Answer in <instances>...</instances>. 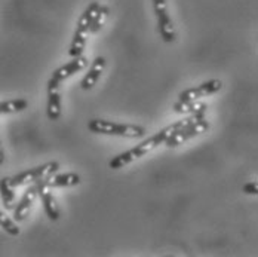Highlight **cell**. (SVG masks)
<instances>
[{
    "label": "cell",
    "mask_w": 258,
    "mask_h": 257,
    "mask_svg": "<svg viewBox=\"0 0 258 257\" xmlns=\"http://www.w3.org/2000/svg\"><path fill=\"white\" fill-rule=\"evenodd\" d=\"M171 134H172V128H171V125H169V127L163 128L162 131H159L155 135H152L150 138L144 140L143 143L137 144L135 147H132V149H129V150L123 152V153L114 156L113 159H110L108 167H110L111 170H120V168H123L125 165L131 164L132 161L146 156L147 153H150L152 150H155L157 146L163 144L165 140H166Z\"/></svg>",
    "instance_id": "6da1fadb"
},
{
    "label": "cell",
    "mask_w": 258,
    "mask_h": 257,
    "mask_svg": "<svg viewBox=\"0 0 258 257\" xmlns=\"http://www.w3.org/2000/svg\"><path fill=\"white\" fill-rule=\"evenodd\" d=\"M88 129L94 134L103 135H116V137H126V138H140L146 134V128L140 125L131 124H119L105 119H92L88 124Z\"/></svg>",
    "instance_id": "7a4b0ae2"
},
{
    "label": "cell",
    "mask_w": 258,
    "mask_h": 257,
    "mask_svg": "<svg viewBox=\"0 0 258 257\" xmlns=\"http://www.w3.org/2000/svg\"><path fill=\"white\" fill-rule=\"evenodd\" d=\"M100 8V3L98 2H92L82 14V17L79 18L78 27H76V31H75V36H73V40H72V46H70V57H79L82 55L85 51V46H86V39H88V33H89V27L92 23V18L97 12V9Z\"/></svg>",
    "instance_id": "3957f363"
},
{
    "label": "cell",
    "mask_w": 258,
    "mask_h": 257,
    "mask_svg": "<svg viewBox=\"0 0 258 257\" xmlns=\"http://www.w3.org/2000/svg\"><path fill=\"white\" fill-rule=\"evenodd\" d=\"M59 170V164L58 162H46L43 165H39V167H34L31 170H27L23 171L14 177H9V184L17 189L20 186H27V184H33L39 180H45L48 177L53 176L56 171Z\"/></svg>",
    "instance_id": "277c9868"
},
{
    "label": "cell",
    "mask_w": 258,
    "mask_h": 257,
    "mask_svg": "<svg viewBox=\"0 0 258 257\" xmlns=\"http://www.w3.org/2000/svg\"><path fill=\"white\" fill-rule=\"evenodd\" d=\"M155 5L156 20H157V30L160 37L166 43H172L175 40V28L172 24V20L168 14L166 0H153Z\"/></svg>",
    "instance_id": "5b68a950"
},
{
    "label": "cell",
    "mask_w": 258,
    "mask_h": 257,
    "mask_svg": "<svg viewBox=\"0 0 258 257\" xmlns=\"http://www.w3.org/2000/svg\"><path fill=\"white\" fill-rule=\"evenodd\" d=\"M88 66V60L83 57V55H79V57H73L72 61H69L67 64L61 66L59 69H56L53 73H52L51 79L48 82V88H59V85L72 77L73 75H76L78 72L83 70L85 67Z\"/></svg>",
    "instance_id": "8992f818"
},
{
    "label": "cell",
    "mask_w": 258,
    "mask_h": 257,
    "mask_svg": "<svg viewBox=\"0 0 258 257\" xmlns=\"http://www.w3.org/2000/svg\"><path fill=\"white\" fill-rule=\"evenodd\" d=\"M208 129H209V122L204 118V119L198 121L196 124H193V125H190V127H187V128L172 132V134L165 140L163 144H166L168 147H177V146H180L182 143H185L187 140H190V138H193V137H198V135L207 132Z\"/></svg>",
    "instance_id": "52a82bcc"
},
{
    "label": "cell",
    "mask_w": 258,
    "mask_h": 257,
    "mask_svg": "<svg viewBox=\"0 0 258 257\" xmlns=\"http://www.w3.org/2000/svg\"><path fill=\"white\" fill-rule=\"evenodd\" d=\"M221 88H223V82L218 79H212V80L204 82L195 88H188V89L182 91L178 97H180L181 101H195V100H201L204 97L218 92Z\"/></svg>",
    "instance_id": "ba28073f"
},
{
    "label": "cell",
    "mask_w": 258,
    "mask_h": 257,
    "mask_svg": "<svg viewBox=\"0 0 258 257\" xmlns=\"http://www.w3.org/2000/svg\"><path fill=\"white\" fill-rule=\"evenodd\" d=\"M37 198V181L33 183L21 198V201L14 207V222H23L26 220L31 207L34 204V199Z\"/></svg>",
    "instance_id": "9c48e42d"
},
{
    "label": "cell",
    "mask_w": 258,
    "mask_h": 257,
    "mask_svg": "<svg viewBox=\"0 0 258 257\" xmlns=\"http://www.w3.org/2000/svg\"><path fill=\"white\" fill-rule=\"evenodd\" d=\"M37 196H40V199H42L46 216L51 219L52 222H56L59 219V208L56 205V201H55L52 192H49V187H46L43 180L37 181Z\"/></svg>",
    "instance_id": "30bf717a"
},
{
    "label": "cell",
    "mask_w": 258,
    "mask_h": 257,
    "mask_svg": "<svg viewBox=\"0 0 258 257\" xmlns=\"http://www.w3.org/2000/svg\"><path fill=\"white\" fill-rule=\"evenodd\" d=\"M104 69H105V58H104V57H97V58L94 60V64L91 66L89 72L86 73V76L83 77L82 82H80L82 89H85V91L92 89V88L97 85L100 76L103 75Z\"/></svg>",
    "instance_id": "8fae6325"
},
{
    "label": "cell",
    "mask_w": 258,
    "mask_h": 257,
    "mask_svg": "<svg viewBox=\"0 0 258 257\" xmlns=\"http://www.w3.org/2000/svg\"><path fill=\"white\" fill-rule=\"evenodd\" d=\"M46 187L53 189V187H72L80 184V176L76 173H66V174H56L45 179Z\"/></svg>",
    "instance_id": "7c38bea8"
},
{
    "label": "cell",
    "mask_w": 258,
    "mask_h": 257,
    "mask_svg": "<svg viewBox=\"0 0 258 257\" xmlns=\"http://www.w3.org/2000/svg\"><path fill=\"white\" fill-rule=\"evenodd\" d=\"M46 113L51 121H58L61 116V95L59 88H48V106Z\"/></svg>",
    "instance_id": "4fadbf2b"
},
{
    "label": "cell",
    "mask_w": 258,
    "mask_h": 257,
    "mask_svg": "<svg viewBox=\"0 0 258 257\" xmlns=\"http://www.w3.org/2000/svg\"><path fill=\"white\" fill-rule=\"evenodd\" d=\"M174 110L180 115H196V113H207L208 104L202 101H178L174 104Z\"/></svg>",
    "instance_id": "5bb4252c"
},
{
    "label": "cell",
    "mask_w": 258,
    "mask_h": 257,
    "mask_svg": "<svg viewBox=\"0 0 258 257\" xmlns=\"http://www.w3.org/2000/svg\"><path fill=\"white\" fill-rule=\"evenodd\" d=\"M0 198L6 210H14L15 207V189L9 184V177L0 180Z\"/></svg>",
    "instance_id": "9a60e30c"
},
{
    "label": "cell",
    "mask_w": 258,
    "mask_h": 257,
    "mask_svg": "<svg viewBox=\"0 0 258 257\" xmlns=\"http://www.w3.org/2000/svg\"><path fill=\"white\" fill-rule=\"evenodd\" d=\"M28 107V101L24 98H15L8 101H0V115H9V113H18Z\"/></svg>",
    "instance_id": "2e32d148"
},
{
    "label": "cell",
    "mask_w": 258,
    "mask_h": 257,
    "mask_svg": "<svg viewBox=\"0 0 258 257\" xmlns=\"http://www.w3.org/2000/svg\"><path fill=\"white\" fill-rule=\"evenodd\" d=\"M108 14H110L108 6L100 5V8L97 9L95 15L92 18V23H91V27H89V33H98L103 28L105 20L108 18Z\"/></svg>",
    "instance_id": "e0dca14e"
},
{
    "label": "cell",
    "mask_w": 258,
    "mask_h": 257,
    "mask_svg": "<svg viewBox=\"0 0 258 257\" xmlns=\"http://www.w3.org/2000/svg\"><path fill=\"white\" fill-rule=\"evenodd\" d=\"M0 228L5 232H8L12 236H18L20 235V228L17 226V223L9 219L3 211H0Z\"/></svg>",
    "instance_id": "ac0fdd59"
},
{
    "label": "cell",
    "mask_w": 258,
    "mask_h": 257,
    "mask_svg": "<svg viewBox=\"0 0 258 257\" xmlns=\"http://www.w3.org/2000/svg\"><path fill=\"white\" fill-rule=\"evenodd\" d=\"M243 192L248 193V195H258V183L257 181H251V183H246L243 186Z\"/></svg>",
    "instance_id": "d6986e66"
},
{
    "label": "cell",
    "mask_w": 258,
    "mask_h": 257,
    "mask_svg": "<svg viewBox=\"0 0 258 257\" xmlns=\"http://www.w3.org/2000/svg\"><path fill=\"white\" fill-rule=\"evenodd\" d=\"M3 162H5V150H3L2 140H0V165H3Z\"/></svg>",
    "instance_id": "ffe728a7"
}]
</instances>
